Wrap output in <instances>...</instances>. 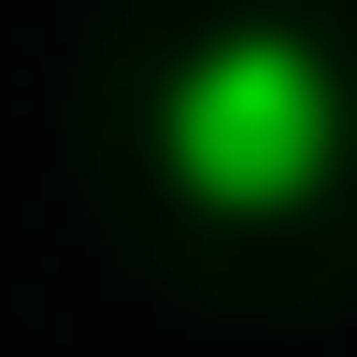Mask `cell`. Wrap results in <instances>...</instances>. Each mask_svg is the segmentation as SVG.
I'll return each mask as SVG.
<instances>
[{
  "mask_svg": "<svg viewBox=\"0 0 357 357\" xmlns=\"http://www.w3.org/2000/svg\"><path fill=\"white\" fill-rule=\"evenodd\" d=\"M158 172H172V200H200L229 229L301 215L343 172V72H329V43H301L286 15L200 29L158 72Z\"/></svg>",
  "mask_w": 357,
  "mask_h": 357,
  "instance_id": "cell-1",
  "label": "cell"
}]
</instances>
